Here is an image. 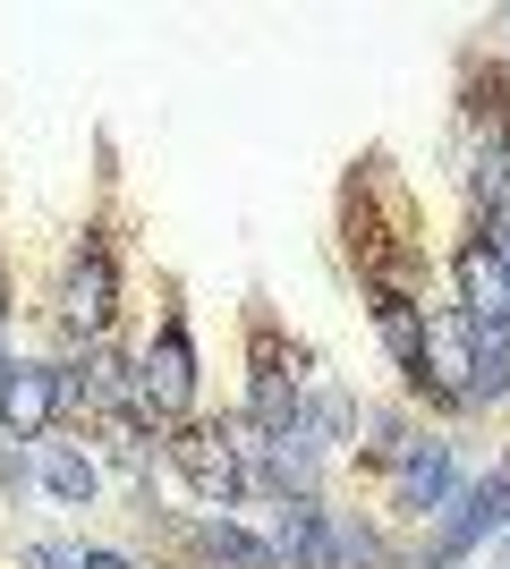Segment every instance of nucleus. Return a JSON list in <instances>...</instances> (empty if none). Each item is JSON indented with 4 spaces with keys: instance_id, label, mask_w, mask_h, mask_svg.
<instances>
[{
    "instance_id": "obj_1",
    "label": "nucleus",
    "mask_w": 510,
    "mask_h": 569,
    "mask_svg": "<svg viewBox=\"0 0 510 569\" xmlns=\"http://www.w3.org/2000/svg\"><path fill=\"white\" fill-rule=\"evenodd\" d=\"M188 400H196V340H188V315H162L153 349L137 357V417L146 426H188Z\"/></svg>"
},
{
    "instance_id": "obj_2",
    "label": "nucleus",
    "mask_w": 510,
    "mask_h": 569,
    "mask_svg": "<svg viewBox=\"0 0 510 569\" xmlns=\"http://www.w3.org/2000/svg\"><path fill=\"white\" fill-rule=\"evenodd\" d=\"M451 272H460V315H468V332H477V340H510V263L493 256L486 230L460 247V263H451Z\"/></svg>"
},
{
    "instance_id": "obj_3",
    "label": "nucleus",
    "mask_w": 510,
    "mask_h": 569,
    "mask_svg": "<svg viewBox=\"0 0 510 569\" xmlns=\"http://www.w3.org/2000/svg\"><path fill=\"white\" fill-rule=\"evenodd\" d=\"M451 519H442V536H434V552H426V569H451V561H468V552L486 545V536H502V519H510V476H477L460 501H442Z\"/></svg>"
},
{
    "instance_id": "obj_4",
    "label": "nucleus",
    "mask_w": 510,
    "mask_h": 569,
    "mask_svg": "<svg viewBox=\"0 0 510 569\" xmlns=\"http://www.w3.org/2000/svg\"><path fill=\"white\" fill-rule=\"evenodd\" d=\"M111 315H120V272H111V247L86 230V247H77V263H69V289H60V323L86 332V340H102Z\"/></svg>"
},
{
    "instance_id": "obj_5",
    "label": "nucleus",
    "mask_w": 510,
    "mask_h": 569,
    "mask_svg": "<svg viewBox=\"0 0 510 569\" xmlns=\"http://www.w3.org/2000/svg\"><path fill=\"white\" fill-rule=\"evenodd\" d=\"M170 459L188 468L196 493H213V501L247 493V459H239V442H230V426H170Z\"/></svg>"
},
{
    "instance_id": "obj_6",
    "label": "nucleus",
    "mask_w": 510,
    "mask_h": 569,
    "mask_svg": "<svg viewBox=\"0 0 510 569\" xmlns=\"http://www.w3.org/2000/svg\"><path fill=\"white\" fill-rule=\"evenodd\" d=\"M60 400H69L60 366H9V375H0V426L18 433V442H43Z\"/></svg>"
},
{
    "instance_id": "obj_7",
    "label": "nucleus",
    "mask_w": 510,
    "mask_h": 569,
    "mask_svg": "<svg viewBox=\"0 0 510 569\" xmlns=\"http://www.w3.org/2000/svg\"><path fill=\"white\" fill-rule=\"evenodd\" d=\"M272 561L281 569H349L340 561V519H323L316 501H281V519H272Z\"/></svg>"
},
{
    "instance_id": "obj_8",
    "label": "nucleus",
    "mask_w": 510,
    "mask_h": 569,
    "mask_svg": "<svg viewBox=\"0 0 510 569\" xmlns=\"http://www.w3.org/2000/svg\"><path fill=\"white\" fill-rule=\"evenodd\" d=\"M391 501H400L409 519H434L442 501H451V442H409V451H400V476H391Z\"/></svg>"
},
{
    "instance_id": "obj_9",
    "label": "nucleus",
    "mask_w": 510,
    "mask_h": 569,
    "mask_svg": "<svg viewBox=\"0 0 510 569\" xmlns=\"http://www.w3.org/2000/svg\"><path fill=\"white\" fill-rule=\"evenodd\" d=\"M204 552H213L221 569H281V561H272L264 545H256V536H239V527H221V519L204 527Z\"/></svg>"
},
{
    "instance_id": "obj_10",
    "label": "nucleus",
    "mask_w": 510,
    "mask_h": 569,
    "mask_svg": "<svg viewBox=\"0 0 510 569\" xmlns=\"http://www.w3.org/2000/svg\"><path fill=\"white\" fill-rule=\"evenodd\" d=\"M43 485H51L60 501H94V485H102V476H94V459H77V451H51V459H43Z\"/></svg>"
},
{
    "instance_id": "obj_11",
    "label": "nucleus",
    "mask_w": 510,
    "mask_h": 569,
    "mask_svg": "<svg viewBox=\"0 0 510 569\" xmlns=\"http://www.w3.org/2000/svg\"><path fill=\"white\" fill-rule=\"evenodd\" d=\"M26 569H137V561H120V552H69V545H34V552H26Z\"/></svg>"
},
{
    "instance_id": "obj_12",
    "label": "nucleus",
    "mask_w": 510,
    "mask_h": 569,
    "mask_svg": "<svg viewBox=\"0 0 510 569\" xmlns=\"http://www.w3.org/2000/svg\"><path fill=\"white\" fill-rule=\"evenodd\" d=\"M0 375H9V349H0Z\"/></svg>"
},
{
    "instance_id": "obj_13",
    "label": "nucleus",
    "mask_w": 510,
    "mask_h": 569,
    "mask_svg": "<svg viewBox=\"0 0 510 569\" xmlns=\"http://www.w3.org/2000/svg\"><path fill=\"white\" fill-rule=\"evenodd\" d=\"M502 561H510V545H502Z\"/></svg>"
},
{
    "instance_id": "obj_14",
    "label": "nucleus",
    "mask_w": 510,
    "mask_h": 569,
    "mask_svg": "<svg viewBox=\"0 0 510 569\" xmlns=\"http://www.w3.org/2000/svg\"><path fill=\"white\" fill-rule=\"evenodd\" d=\"M502 26H510V18H502Z\"/></svg>"
}]
</instances>
